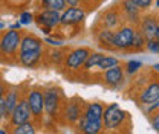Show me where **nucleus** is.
Wrapping results in <instances>:
<instances>
[{"label":"nucleus","instance_id":"5","mask_svg":"<svg viewBox=\"0 0 159 134\" xmlns=\"http://www.w3.org/2000/svg\"><path fill=\"white\" fill-rule=\"evenodd\" d=\"M44 97V111L51 117L58 115V108L61 105V90L58 87H49L43 92Z\"/></svg>","mask_w":159,"mask_h":134},{"label":"nucleus","instance_id":"11","mask_svg":"<svg viewBox=\"0 0 159 134\" xmlns=\"http://www.w3.org/2000/svg\"><path fill=\"white\" fill-rule=\"evenodd\" d=\"M119 11L122 14V19L127 20L130 24H138L141 20V9L135 6L130 0H121L119 2Z\"/></svg>","mask_w":159,"mask_h":134},{"label":"nucleus","instance_id":"19","mask_svg":"<svg viewBox=\"0 0 159 134\" xmlns=\"http://www.w3.org/2000/svg\"><path fill=\"white\" fill-rule=\"evenodd\" d=\"M78 128L81 134H98L102 130L101 120H87L84 116H81L78 120Z\"/></svg>","mask_w":159,"mask_h":134},{"label":"nucleus","instance_id":"24","mask_svg":"<svg viewBox=\"0 0 159 134\" xmlns=\"http://www.w3.org/2000/svg\"><path fill=\"white\" fill-rule=\"evenodd\" d=\"M145 44H147V38L144 37V34L136 29L135 31V35H133V43H132V50H135V52H139V50H142L144 47H145Z\"/></svg>","mask_w":159,"mask_h":134},{"label":"nucleus","instance_id":"6","mask_svg":"<svg viewBox=\"0 0 159 134\" xmlns=\"http://www.w3.org/2000/svg\"><path fill=\"white\" fill-rule=\"evenodd\" d=\"M86 9L77 6V8H66L61 12V20H60V26H78L80 23H83L86 20Z\"/></svg>","mask_w":159,"mask_h":134},{"label":"nucleus","instance_id":"22","mask_svg":"<svg viewBox=\"0 0 159 134\" xmlns=\"http://www.w3.org/2000/svg\"><path fill=\"white\" fill-rule=\"evenodd\" d=\"M104 58V54H101V52H92L87 59H86V63H84V66H83V69L81 70H84V72H90L92 69H95V67H98L99 61Z\"/></svg>","mask_w":159,"mask_h":134},{"label":"nucleus","instance_id":"2","mask_svg":"<svg viewBox=\"0 0 159 134\" xmlns=\"http://www.w3.org/2000/svg\"><path fill=\"white\" fill-rule=\"evenodd\" d=\"M20 43H21V35L19 31L11 29L3 37L0 38V54L5 57H14L20 52Z\"/></svg>","mask_w":159,"mask_h":134},{"label":"nucleus","instance_id":"37","mask_svg":"<svg viewBox=\"0 0 159 134\" xmlns=\"http://www.w3.org/2000/svg\"><path fill=\"white\" fill-rule=\"evenodd\" d=\"M21 26H23V24H21L20 21H17V23H14V24L11 26V29H16V31H17V29H20V28H21Z\"/></svg>","mask_w":159,"mask_h":134},{"label":"nucleus","instance_id":"39","mask_svg":"<svg viewBox=\"0 0 159 134\" xmlns=\"http://www.w3.org/2000/svg\"><path fill=\"white\" fill-rule=\"evenodd\" d=\"M156 40H159V20H158V29H156Z\"/></svg>","mask_w":159,"mask_h":134},{"label":"nucleus","instance_id":"12","mask_svg":"<svg viewBox=\"0 0 159 134\" xmlns=\"http://www.w3.org/2000/svg\"><path fill=\"white\" fill-rule=\"evenodd\" d=\"M101 79L107 87H118L124 79V69L118 64V66H115L109 70H104Z\"/></svg>","mask_w":159,"mask_h":134},{"label":"nucleus","instance_id":"42","mask_svg":"<svg viewBox=\"0 0 159 134\" xmlns=\"http://www.w3.org/2000/svg\"><path fill=\"white\" fill-rule=\"evenodd\" d=\"M0 134H6V131L5 130H0Z\"/></svg>","mask_w":159,"mask_h":134},{"label":"nucleus","instance_id":"31","mask_svg":"<svg viewBox=\"0 0 159 134\" xmlns=\"http://www.w3.org/2000/svg\"><path fill=\"white\" fill-rule=\"evenodd\" d=\"M145 47H147L150 52H153V54H159V40H156V38L147 40Z\"/></svg>","mask_w":159,"mask_h":134},{"label":"nucleus","instance_id":"25","mask_svg":"<svg viewBox=\"0 0 159 134\" xmlns=\"http://www.w3.org/2000/svg\"><path fill=\"white\" fill-rule=\"evenodd\" d=\"M66 54L67 52H63L60 47H54L51 52H49V61L52 63V64H55V66H61L63 64V61H64V58H66Z\"/></svg>","mask_w":159,"mask_h":134},{"label":"nucleus","instance_id":"4","mask_svg":"<svg viewBox=\"0 0 159 134\" xmlns=\"http://www.w3.org/2000/svg\"><path fill=\"white\" fill-rule=\"evenodd\" d=\"M125 111H122L119 108L118 104H109L106 108H104V113H102V119H104V127L107 130H115L118 128L119 125L124 122L125 119Z\"/></svg>","mask_w":159,"mask_h":134},{"label":"nucleus","instance_id":"10","mask_svg":"<svg viewBox=\"0 0 159 134\" xmlns=\"http://www.w3.org/2000/svg\"><path fill=\"white\" fill-rule=\"evenodd\" d=\"M31 108H29V104H28V99H20L17 107L14 108V111L11 113V122L14 125H21V123H26L29 122L31 119Z\"/></svg>","mask_w":159,"mask_h":134},{"label":"nucleus","instance_id":"26","mask_svg":"<svg viewBox=\"0 0 159 134\" xmlns=\"http://www.w3.org/2000/svg\"><path fill=\"white\" fill-rule=\"evenodd\" d=\"M118 64H119L118 58H115V57H106V55H104V58L99 61L98 69L101 70V72H104V70H109V69H112V67H115V66H118Z\"/></svg>","mask_w":159,"mask_h":134},{"label":"nucleus","instance_id":"16","mask_svg":"<svg viewBox=\"0 0 159 134\" xmlns=\"http://www.w3.org/2000/svg\"><path fill=\"white\" fill-rule=\"evenodd\" d=\"M43 55H44V49L32 50V52H21V54H19V61L25 67H35L43 59Z\"/></svg>","mask_w":159,"mask_h":134},{"label":"nucleus","instance_id":"3","mask_svg":"<svg viewBox=\"0 0 159 134\" xmlns=\"http://www.w3.org/2000/svg\"><path fill=\"white\" fill-rule=\"evenodd\" d=\"M135 26L133 24H124L119 26L118 31L115 32L113 38V47L116 50H129L133 43V35H135Z\"/></svg>","mask_w":159,"mask_h":134},{"label":"nucleus","instance_id":"21","mask_svg":"<svg viewBox=\"0 0 159 134\" xmlns=\"http://www.w3.org/2000/svg\"><path fill=\"white\" fill-rule=\"evenodd\" d=\"M40 5L43 9H52L58 12H63L67 8L66 0H40Z\"/></svg>","mask_w":159,"mask_h":134},{"label":"nucleus","instance_id":"32","mask_svg":"<svg viewBox=\"0 0 159 134\" xmlns=\"http://www.w3.org/2000/svg\"><path fill=\"white\" fill-rule=\"evenodd\" d=\"M135 6H138L141 11H144V9H148L150 6H152V3H153V0H130Z\"/></svg>","mask_w":159,"mask_h":134},{"label":"nucleus","instance_id":"45","mask_svg":"<svg viewBox=\"0 0 159 134\" xmlns=\"http://www.w3.org/2000/svg\"><path fill=\"white\" fill-rule=\"evenodd\" d=\"M98 2H101V0H98Z\"/></svg>","mask_w":159,"mask_h":134},{"label":"nucleus","instance_id":"38","mask_svg":"<svg viewBox=\"0 0 159 134\" xmlns=\"http://www.w3.org/2000/svg\"><path fill=\"white\" fill-rule=\"evenodd\" d=\"M5 96V87H3V84H0V97H3Z\"/></svg>","mask_w":159,"mask_h":134},{"label":"nucleus","instance_id":"15","mask_svg":"<svg viewBox=\"0 0 159 134\" xmlns=\"http://www.w3.org/2000/svg\"><path fill=\"white\" fill-rule=\"evenodd\" d=\"M43 40L29 34V35H25L21 37V43H20V52H32V50H41L43 49Z\"/></svg>","mask_w":159,"mask_h":134},{"label":"nucleus","instance_id":"7","mask_svg":"<svg viewBox=\"0 0 159 134\" xmlns=\"http://www.w3.org/2000/svg\"><path fill=\"white\" fill-rule=\"evenodd\" d=\"M40 26V29L46 28V29H55L60 26V20H61V12L58 11H52V9H43L34 17Z\"/></svg>","mask_w":159,"mask_h":134},{"label":"nucleus","instance_id":"29","mask_svg":"<svg viewBox=\"0 0 159 134\" xmlns=\"http://www.w3.org/2000/svg\"><path fill=\"white\" fill-rule=\"evenodd\" d=\"M19 21L21 23V24H31V23L34 21V14L29 12V11H25V12L20 14Z\"/></svg>","mask_w":159,"mask_h":134},{"label":"nucleus","instance_id":"23","mask_svg":"<svg viewBox=\"0 0 159 134\" xmlns=\"http://www.w3.org/2000/svg\"><path fill=\"white\" fill-rule=\"evenodd\" d=\"M19 104V93L16 90L8 92V95L5 96V107H6V116H11V113L14 111V108Z\"/></svg>","mask_w":159,"mask_h":134},{"label":"nucleus","instance_id":"14","mask_svg":"<svg viewBox=\"0 0 159 134\" xmlns=\"http://www.w3.org/2000/svg\"><path fill=\"white\" fill-rule=\"evenodd\" d=\"M159 101V81H152L141 93V102L152 105Z\"/></svg>","mask_w":159,"mask_h":134},{"label":"nucleus","instance_id":"44","mask_svg":"<svg viewBox=\"0 0 159 134\" xmlns=\"http://www.w3.org/2000/svg\"><path fill=\"white\" fill-rule=\"evenodd\" d=\"M86 2H89V0H83V3H86ZM83 3H81V6H83Z\"/></svg>","mask_w":159,"mask_h":134},{"label":"nucleus","instance_id":"9","mask_svg":"<svg viewBox=\"0 0 159 134\" xmlns=\"http://www.w3.org/2000/svg\"><path fill=\"white\" fill-rule=\"evenodd\" d=\"M28 104H29V108H31V115L34 116L35 119H40L43 115V110H44V97H43V92L39 89H34L29 92L28 95Z\"/></svg>","mask_w":159,"mask_h":134},{"label":"nucleus","instance_id":"17","mask_svg":"<svg viewBox=\"0 0 159 134\" xmlns=\"http://www.w3.org/2000/svg\"><path fill=\"white\" fill-rule=\"evenodd\" d=\"M113 38H115V32L113 29H107V28H101L97 34V41H98L99 47L106 49V50H116L113 47Z\"/></svg>","mask_w":159,"mask_h":134},{"label":"nucleus","instance_id":"8","mask_svg":"<svg viewBox=\"0 0 159 134\" xmlns=\"http://www.w3.org/2000/svg\"><path fill=\"white\" fill-rule=\"evenodd\" d=\"M99 23L102 28H107V29L119 28L122 23V14L118 6H113V8H109L107 11H104L99 17Z\"/></svg>","mask_w":159,"mask_h":134},{"label":"nucleus","instance_id":"13","mask_svg":"<svg viewBox=\"0 0 159 134\" xmlns=\"http://www.w3.org/2000/svg\"><path fill=\"white\" fill-rule=\"evenodd\" d=\"M139 31L144 34L147 40L156 38V29H158V19L156 15H145L139 20Z\"/></svg>","mask_w":159,"mask_h":134},{"label":"nucleus","instance_id":"40","mask_svg":"<svg viewBox=\"0 0 159 134\" xmlns=\"http://www.w3.org/2000/svg\"><path fill=\"white\" fill-rule=\"evenodd\" d=\"M153 70H156V72H159V64H155V66H153Z\"/></svg>","mask_w":159,"mask_h":134},{"label":"nucleus","instance_id":"41","mask_svg":"<svg viewBox=\"0 0 159 134\" xmlns=\"http://www.w3.org/2000/svg\"><path fill=\"white\" fill-rule=\"evenodd\" d=\"M2 29H5V23H2V21H0V31H2Z\"/></svg>","mask_w":159,"mask_h":134},{"label":"nucleus","instance_id":"34","mask_svg":"<svg viewBox=\"0 0 159 134\" xmlns=\"http://www.w3.org/2000/svg\"><path fill=\"white\" fill-rule=\"evenodd\" d=\"M6 116V107H5V96L0 97V119Z\"/></svg>","mask_w":159,"mask_h":134},{"label":"nucleus","instance_id":"20","mask_svg":"<svg viewBox=\"0 0 159 134\" xmlns=\"http://www.w3.org/2000/svg\"><path fill=\"white\" fill-rule=\"evenodd\" d=\"M102 113H104V107L99 102H92L86 107L83 116L87 120H102Z\"/></svg>","mask_w":159,"mask_h":134},{"label":"nucleus","instance_id":"27","mask_svg":"<svg viewBox=\"0 0 159 134\" xmlns=\"http://www.w3.org/2000/svg\"><path fill=\"white\" fill-rule=\"evenodd\" d=\"M35 127L31 123V122H26V123H21V125H16L12 134H35Z\"/></svg>","mask_w":159,"mask_h":134},{"label":"nucleus","instance_id":"18","mask_svg":"<svg viewBox=\"0 0 159 134\" xmlns=\"http://www.w3.org/2000/svg\"><path fill=\"white\" fill-rule=\"evenodd\" d=\"M64 116H66L67 122H70V123L78 122L80 117L83 116L81 104L78 102V99H70L69 104H66V107H64Z\"/></svg>","mask_w":159,"mask_h":134},{"label":"nucleus","instance_id":"33","mask_svg":"<svg viewBox=\"0 0 159 134\" xmlns=\"http://www.w3.org/2000/svg\"><path fill=\"white\" fill-rule=\"evenodd\" d=\"M83 0H66V5L69 8H77V6H81Z\"/></svg>","mask_w":159,"mask_h":134},{"label":"nucleus","instance_id":"36","mask_svg":"<svg viewBox=\"0 0 159 134\" xmlns=\"http://www.w3.org/2000/svg\"><path fill=\"white\" fill-rule=\"evenodd\" d=\"M153 110H159V101H156L155 104H152V107H150V111H153Z\"/></svg>","mask_w":159,"mask_h":134},{"label":"nucleus","instance_id":"28","mask_svg":"<svg viewBox=\"0 0 159 134\" xmlns=\"http://www.w3.org/2000/svg\"><path fill=\"white\" fill-rule=\"evenodd\" d=\"M141 67H142V63L141 61H138V59H130L127 63V66H125V70H127L129 75H133L135 72H138Z\"/></svg>","mask_w":159,"mask_h":134},{"label":"nucleus","instance_id":"43","mask_svg":"<svg viewBox=\"0 0 159 134\" xmlns=\"http://www.w3.org/2000/svg\"><path fill=\"white\" fill-rule=\"evenodd\" d=\"M156 6H158V8H159V0H156Z\"/></svg>","mask_w":159,"mask_h":134},{"label":"nucleus","instance_id":"1","mask_svg":"<svg viewBox=\"0 0 159 134\" xmlns=\"http://www.w3.org/2000/svg\"><path fill=\"white\" fill-rule=\"evenodd\" d=\"M90 54H92V49H89V47H77V49L69 50L63 61L64 69L67 72H80Z\"/></svg>","mask_w":159,"mask_h":134},{"label":"nucleus","instance_id":"35","mask_svg":"<svg viewBox=\"0 0 159 134\" xmlns=\"http://www.w3.org/2000/svg\"><path fill=\"white\" fill-rule=\"evenodd\" d=\"M152 125H153V128L156 131H159V113L153 115V117H152Z\"/></svg>","mask_w":159,"mask_h":134},{"label":"nucleus","instance_id":"30","mask_svg":"<svg viewBox=\"0 0 159 134\" xmlns=\"http://www.w3.org/2000/svg\"><path fill=\"white\" fill-rule=\"evenodd\" d=\"M43 41H44L46 44H49V46H52V47H63V46H64V41H63V40L52 38L51 35H46Z\"/></svg>","mask_w":159,"mask_h":134}]
</instances>
